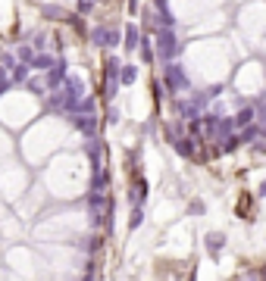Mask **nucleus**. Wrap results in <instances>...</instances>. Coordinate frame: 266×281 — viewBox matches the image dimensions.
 Instances as JSON below:
<instances>
[{"mask_svg": "<svg viewBox=\"0 0 266 281\" xmlns=\"http://www.w3.org/2000/svg\"><path fill=\"white\" fill-rule=\"evenodd\" d=\"M157 53H160V60H176V53H179V41H176V34H172V28H160L157 34Z\"/></svg>", "mask_w": 266, "mask_h": 281, "instance_id": "nucleus-1", "label": "nucleus"}, {"mask_svg": "<svg viewBox=\"0 0 266 281\" xmlns=\"http://www.w3.org/2000/svg\"><path fill=\"white\" fill-rule=\"evenodd\" d=\"M91 41H94L97 47H116L119 44V31L110 28V25H97V28H91Z\"/></svg>", "mask_w": 266, "mask_h": 281, "instance_id": "nucleus-2", "label": "nucleus"}, {"mask_svg": "<svg viewBox=\"0 0 266 281\" xmlns=\"http://www.w3.org/2000/svg\"><path fill=\"white\" fill-rule=\"evenodd\" d=\"M103 203H107V197H103V191H94L91 187V194H88V209H91V222L94 225H100V213H103Z\"/></svg>", "mask_w": 266, "mask_h": 281, "instance_id": "nucleus-3", "label": "nucleus"}, {"mask_svg": "<svg viewBox=\"0 0 266 281\" xmlns=\"http://www.w3.org/2000/svg\"><path fill=\"white\" fill-rule=\"evenodd\" d=\"M69 119H72V125L78 128V132H85L88 138H94V132H97V119H94V113H91V116L75 113V116H69Z\"/></svg>", "mask_w": 266, "mask_h": 281, "instance_id": "nucleus-4", "label": "nucleus"}, {"mask_svg": "<svg viewBox=\"0 0 266 281\" xmlns=\"http://www.w3.org/2000/svg\"><path fill=\"white\" fill-rule=\"evenodd\" d=\"M66 75H69V72H66V63H63V60H56V63L47 69V88H50V91H53V88H60L63 81H66Z\"/></svg>", "mask_w": 266, "mask_h": 281, "instance_id": "nucleus-5", "label": "nucleus"}, {"mask_svg": "<svg viewBox=\"0 0 266 281\" xmlns=\"http://www.w3.org/2000/svg\"><path fill=\"white\" fill-rule=\"evenodd\" d=\"M166 88L169 91H179V88H188V78L179 66H166Z\"/></svg>", "mask_w": 266, "mask_h": 281, "instance_id": "nucleus-6", "label": "nucleus"}, {"mask_svg": "<svg viewBox=\"0 0 266 281\" xmlns=\"http://www.w3.org/2000/svg\"><path fill=\"white\" fill-rule=\"evenodd\" d=\"M122 47L125 50H138L141 47V31H138V25H125V34H122Z\"/></svg>", "mask_w": 266, "mask_h": 281, "instance_id": "nucleus-7", "label": "nucleus"}, {"mask_svg": "<svg viewBox=\"0 0 266 281\" xmlns=\"http://www.w3.org/2000/svg\"><path fill=\"white\" fill-rule=\"evenodd\" d=\"M204 241H207V250H210L213 256H219V250L226 247V234H223V231H210Z\"/></svg>", "mask_w": 266, "mask_h": 281, "instance_id": "nucleus-8", "label": "nucleus"}, {"mask_svg": "<svg viewBox=\"0 0 266 281\" xmlns=\"http://www.w3.org/2000/svg\"><path fill=\"white\" fill-rule=\"evenodd\" d=\"M53 63H56V60H53L50 53H41V50H38V53H34V60H31V69H34V72H47Z\"/></svg>", "mask_w": 266, "mask_h": 281, "instance_id": "nucleus-9", "label": "nucleus"}, {"mask_svg": "<svg viewBox=\"0 0 266 281\" xmlns=\"http://www.w3.org/2000/svg\"><path fill=\"white\" fill-rule=\"evenodd\" d=\"M172 147H176L179 156H194V140L191 138H176V140H172Z\"/></svg>", "mask_w": 266, "mask_h": 281, "instance_id": "nucleus-10", "label": "nucleus"}, {"mask_svg": "<svg viewBox=\"0 0 266 281\" xmlns=\"http://www.w3.org/2000/svg\"><path fill=\"white\" fill-rule=\"evenodd\" d=\"M28 72H31V63L13 66V69H9V75H13V85H22V81H28Z\"/></svg>", "mask_w": 266, "mask_h": 281, "instance_id": "nucleus-11", "label": "nucleus"}, {"mask_svg": "<svg viewBox=\"0 0 266 281\" xmlns=\"http://www.w3.org/2000/svg\"><path fill=\"white\" fill-rule=\"evenodd\" d=\"M41 16H47V19H66L69 13L63 6H53V3H41Z\"/></svg>", "mask_w": 266, "mask_h": 281, "instance_id": "nucleus-12", "label": "nucleus"}, {"mask_svg": "<svg viewBox=\"0 0 266 281\" xmlns=\"http://www.w3.org/2000/svg\"><path fill=\"white\" fill-rule=\"evenodd\" d=\"M138 78V69L129 63V66H122V72H119V81H122V85H132V81Z\"/></svg>", "mask_w": 266, "mask_h": 281, "instance_id": "nucleus-13", "label": "nucleus"}, {"mask_svg": "<svg viewBox=\"0 0 266 281\" xmlns=\"http://www.w3.org/2000/svg\"><path fill=\"white\" fill-rule=\"evenodd\" d=\"M9 85H13V75H9V69H0V94H6Z\"/></svg>", "mask_w": 266, "mask_h": 281, "instance_id": "nucleus-14", "label": "nucleus"}, {"mask_svg": "<svg viewBox=\"0 0 266 281\" xmlns=\"http://www.w3.org/2000/svg\"><path fill=\"white\" fill-rule=\"evenodd\" d=\"M141 56H144V63H154V47H150L147 38H141Z\"/></svg>", "mask_w": 266, "mask_h": 281, "instance_id": "nucleus-15", "label": "nucleus"}, {"mask_svg": "<svg viewBox=\"0 0 266 281\" xmlns=\"http://www.w3.org/2000/svg\"><path fill=\"white\" fill-rule=\"evenodd\" d=\"M141 222H144V213H141V206H135L132 209V219H129V228H138Z\"/></svg>", "mask_w": 266, "mask_h": 281, "instance_id": "nucleus-16", "label": "nucleus"}, {"mask_svg": "<svg viewBox=\"0 0 266 281\" xmlns=\"http://www.w3.org/2000/svg\"><path fill=\"white\" fill-rule=\"evenodd\" d=\"M16 56H19L22 63H31V60H34V50H31V47H19V50H16Z\"/></svg>", "mask_w": 266, "mask_h": 281, "instance_id": "nucleus-17", "label": "nucleus"}, {"mask_svg": "<svg viewBox=\"0 0 266 281\" xmlns=\"http://www.w3.org/2000/svg\"><path fill=\"white\" fill-rule=\"evenodd\" d=\"M251 119H254V110H241V113H238V119H235V125H248Z\"/></svg>", "mask_w": 266, "mask_h": 281, "instance_id": "nucleus-18", "label": "nucleus"}, {"mask_svg": "<svg viewBox=\"0 0 266 281\" xmlns=\"http://www.w3.org/2000/svg\"><path fill=\"white\" fill-rule=\"evenodd\" d=\"M238 140H241L238 135H235V138H226V144H223V150H226V153H229V150H235V147H238Z\"/></svg>", "mask_w": 266, "mask_h": 281, "instance_id": "nucleus-19", "label": "nucleus"}, {"mask_svg": "<svg viewBox=\"0 0 266 281\" xmlns=\"http://www.w3.org/2000/svg\"><path fill=\"white\" fill-rule=\"evenodd\" d=\"M91 6H94V0H78V13H91Z\"/></svg>", "mask_w": 266, "mask_h": 281, "instance_id": "nucleus-20", "label": "nucleus"}, {"mask_svg": "<svg viewBox=\"0 0 266 281\" xmlns=\"http://www.w3.org/2000/svg\"><path fill=\"white\" fill-rule=\"evenodd\" d=\"M107 122L116 125V122H119V110H110V113H107Z\"/></svg>", "mask_w": 266, "mask_h": 281, "instance_id": "nucleus-21", "label": "nucleus"}, {"mask_svg": "<svg viewBox=\"0 0 266 281\" xmlns=\"http://www.w3.org/2000/svg\"><path fill=\"white\" fill-rule=\"evenodd\" d=\"M34 50H44V34H34Z\"/></svg>", "mask_w": 266, "mask_h": 281, "instance_id": "nucleus-22", "label": "nucleus"}, {"mask_svg": "<svg viewBox=\"0 0 266 281\" xmlns=\"http://www.w3.org/2000/svg\"><path fill=\"white\" fill-rule=\"evenodd\" d=\"M129 9H132V13H138V0H129Z\"/></svg>", "mask_w": 266, "mask_h": 281, "instance_id": "nucleus-23", "label": "nucleus"}, {"mask_svg": "<svg viewBox=\"0 0 266 281\" xmlns=\"http://www.w3.org/2000/svg\"><path fill=\"white\" fill-rule=\"evenodd\" d=\"M260 194H263V197H266V181H263V184H260Z\"/></svg>", "mask_w": 266, "mask_h": 281, "instance_id": "nucleus-24", "label": "nucleus"}, {"mask_svg": "<svg viewBox=\"0 0 266 281\" xmlns=\"http://www.w3.org/2000/svg\"><path fill=\"white\" fill-rule=\"evenodd\" d=\"M31 3H41V0H31Z\"/></svg>", "mask_w": 266, "mask_h": 281, "instance_id": "nucleus-25", "label": "nucleus"}]
</instances>
